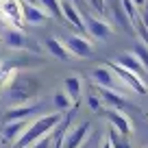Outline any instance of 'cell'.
Masks as SVG:
<instances>
[{
	"label": "cell",
	"instance_id": "e0dca14e",
	"mask_svg": "<svg viewBox=\"0 0 148 148\" xmlns=\"http://www.w3.org/2000/svg\"><path fill=\"white\" fill-rule=\"evenodd\" d=\"M37 111V105H13V107H9L7 109V113H5V120L9 122V120H26L28 116H33Z\"/></svg>",
	"mask_w": 148,
	"mask_h": 148
},
{
	"label": "cell",
	"instance_id": "5bb4252c",
	"mask_svg": "<svg viewBox=\"0 0 148 148\" xmlns=\"http://www.w3.org/2000/svg\"><path fill=\"white\" fill-rule=\"evenodd\" d=\"M31 124L28 120H9L5 124V129H2V139L9 144H15L20 139V135L26 131V126Z\"/></svg>",
	"mask_w": 148,
	"mask_h": 148
},
{
	"label": "cell",
	"instance_id": "3957f363",
	"mask_svg": "<svg viewBox=\"0 0 148 148\" xmlns=\"http://www.w3.org/2000/svg\"><path fill=\"white\" fill-rule=\"evenodd\" d=\"M0 22L7 28L22 31L26 26L22 18V0H0Z\"/></svg>",
	"mask_w": 148,
	"mask_h": 148
},
{
	"label": "cell",
	"instance_id": "603a6c76",
	"mask_svg": "<svg viewBox=\"0 0 148 148\" xmlns=\"http://www.w3.org/2000/svg\"><path fill=\"white\" fill-rule=\"evenodd\" d=\"M107 137H109V142L113 144V148H131V146H129V137H126V135H122V133H118L113 126L109 129V135H107Z\"/></svg>",
	"mask_w": 148,
	"mask_h": 148
},
{
	"label": "cell",
	"instance_id": "d6986e66",
	"mask_svg": "<svg viewBox=\"0 0 148 148\" xmlns=\"http://www.w3.org/2000/svg\"><path fill=\"white\" fill-rule=\"evenodd\" d=\"M5 44L11 48V50H24L28 44L26 35H24L22 31H18V28H9V31L5 33Z\"/></svg>",
	"mask_w": 148,
	"mask_h": 148
},
{
	"label": "cell",
	"instance_id": "f1b7e54d",
	"mask_svg": "<svg viewBox=\"0 0 148 148\" xmlns=\"http://www.w3.org/2000/svg\"><path fill=\"white\" fill-rule=\"evenodd\" d=\"M98 148H113V144H111L109 137H107V139H102V142H100V146H98Z\"/></svg>",
	"mask_w": 148,
	"mask_h": 148
},
{
	"label": "cell",
	"instance_id": "6da1fadb",
	"mask_svg": "<svg viewBox=\"0 0 148 148\" xmlns=\"http://www.w3.org/2000/svg\"><path fill=\"white\" fill-rule=\"evenodd\" d=\"M42 92V79L33 72H18L7 85V98L13 105H26L31 98Z\"/></svg>",
	"mask_w": 148,
	"mask_h": 148
},
{
	"label": "cell",
	"instance_id": "30bf717a",
	"mask_svg": "<svg viewBox=\"0 0 148 148\" xmlns=\"http://www.w3.org/2000/svg\"><path fill=\"white\" fill-rule=\"evenodd\" d=\"M89 133V124L87 122H81L79 126H74L72 131H65L63 135V144H61V148H79L81 144L85 142V137H87Z\"/></svg>",
	"mask_w": 148,
	"mask_h": 148
},
{
	"label": "cell",
	"instance_id": "cb8c5ba5",
	"mask_svg": "<svg viewBox=\"0 0 148 148\" xmlns=\"http://www.w3.org/2000/svg\"><path fill=\"white\" fill-rule=\"evenodd\" d=\"M52 102H55V109L57 111H68L72 109V100H70V96L65 92H57L55 98H52Z\"/></svg>",
	"mask_w": 148,
	"mask_h": 148
},
{
	"label": "cell",
	"instance_id": "8fae6325",
	"mask_svg": "<svg viewBox=\"0 0 148 148\" xmlns=\"http://www.w3.org/2000/svg\"><path fill=\"white\" fill-rule=\"evenodd\" d=\"M98 98H100L105 105H109V109H129V102H126V96H122L120 92H116V89H107V87H98Z\"/></svg>",
	"mask_w": 148,
	"mask_h": 148
},
{
	"label": "cell",
	"instance_id": "ba28073f",
	"mask_svg": "<svg viewBox=\"0 0 148 148\" xmlns=\"http://www.w3.org/2000/svg\"><path fill=\"white\" fill-rule=\"evenodd\" d=\"M109 13L111 18H113V22L118 24L120 28H124L126 33H131V35H135V28H133V22L129 20V15H126L124 7H122V0H109Z\"/></svg>",
	"mask_w": 148,
	"mask_h": 148
},
{
	"label": "cell",
	"instance_id": "4fadbf2b",
	"mask_svg": "<svg viewBox=\"0 0 148 148\" xmlns=\"http://www.w3.org/2000/svg\"><path fill=\"white\" fill-rule=\"evenodd\" d=\"M22 18L26 24H44L50 20V15L37 5H31V2H22Z\"/></svg>",
	"mask_w": 148,
	"mask_h": 148
},
{
	"label": "cell",
	"instance_id": "83f0119b",
	"mask_svg": "<svg viewBox=\"0 0 148 148\" xmlns=\"http://www.w3.org/2000/svg\"><path fill=\"white\" fill-rule=\"evenodd\" d=\"M139 18H142V22L148 26V0H146V5L142 7V11H139Z\"/></svg>",
	"mask_w": 148,
	"mask_h": 148
},
{
	"label": "cell",
	"instance_id": "ac0fdd59",
	"mask_svg": "<svg viewBox=\"0 0 148 148\" xmlns=\"http://www.w3.org/2000/svg\"><path fill=\"white\" fill-rule=\"evenodd\" d=\"M116 63H120L122 68H126V70H131L133 74H137V76H144V68H142V63H139V59L133 55V52H126V55H118L116 59Z\"/></svg>",
	"mask_w": 148,
	"mask_h": 148
},
{
	"label": "cell",
	"instance_id": "7c38bea8",
	"mask_svg": "<svg viewBox=\"0 0 148 148\" xmlns=\"http://www.w3.org/2000/svg\"><path fill=\"white\" fill-rule=\"evenodd\" d=\"M61 11H63V18L68 20V22L72 24V26L76 28V31H81V33H87V31H85L83 15H81L79 7L74 5L72 0H63V2H61Z\"/></svg>",
	"mask_w": 148,
	"mask_h": 148
},
{
	"label": "cell",
	"instance_id": "44dd1931",
	"mask_svg": "<svg viewBox=\"0 0 148 148\" xmlns=\"http://www.w3.org/2000/svg\"><path fill=\"white\" fill-rule=\"evenodd\" d=\"M37 2H39V7H42V9L46 11L50 18H57V20L63 18V11H61V0H37Z\"/></svg>",
	"mask_w": 148,
	"mask_h": 148
},
{
	"label": "cell",
	"instance_id": "ffe728a7",
	"mask_svg": "<svg viewBox=\"0 0 148 148\" xmlns=\"http://www.w3.org/2000/svg\"><path fill=\"white\" fill-rule=\"evenodd\" d=\"M15 74H18V68L13 61H0V87H7Z\"/></svg>",
	"mask_w": 148,
	"mask_h": 148
},
{
	"label": "cell",
	"instance_id": "5b68a950",
	"mask_svg": "<svg viewBox=\"0 0 148 148\" xmlns=\"http://www.w3.org/2000/svg\"><path fill=\"white\" fill-rule=\"evenodd\" d=\"M107 65H109V68L116 72V76H118V79H120V81H122V83H124L133 94H139V96H148V85H146V81H144L142 76L133 74L131 70H126V68H122V65H120V63H116V61H109Z\"/></svg>",
	"mask_w": 148,
	"mask_h": 148
},
{
	"label": "cell",
	"instance_id": "8992f818",
	"mask_svg": "<svg viewBox=\"0 0 148 148\" xmlns=\"http://www.w3.org/2000/svg\"><path fill=\"white\" fill-rule=\"evenodd\" d=\"M65 48L70 50L72 57H79V59H87V57L94 55V44L89 39H85L83 35H70L65 39Z\"/></svg>",
	"mask_w": 148,
	"mask_h": 148
},
{
	"label": "cell",
	"instance_id": "7a4b0ae2",
	"mask_svg": "<svg viewBox=\"0 0 148 148\" xmlns=\"http://www.w3.org/2000/svg\"><path fill=\"white\" fill-rule=\"evenodd\" d=\"M61 118H63L61 113H48V116H42V118H37V120H33L13 146L15 148H31L37 139H42L44 135L50 133V131L61 122Z\"/></svg>",
	"mask_w": 148,
	"mask_h": 148
},
{
	"label": "cell",
	"instance_id": "9a60e30c",
	"mask_svg": "<svg viewBox=\"0 0 148 148\" xmlns=\"http://www.w3.org/2000/svg\"><path fill=\"white\" fill-rule=\"evenodd\" d=\"M63 92L70 96V100L76 105V102L81 100V96H83V81L76 76V74H70V76H65L63 79Z\"/></svg>",
	"mask_w": 148,
	"mask_h": 148
},
{
	"label": "cell",
	"instance_id": "4316f807",
	"mask_svg": "<svg viewBox=\"0 0 148 148\" xmlns=\"http://www.w3.org/2000/svg\"><path fill=\"white\" fill-rule=\"evenodd\" d=\"M87 107H89L92 111H100V107H102V100H100L98 96H89V98H87Z\"/></svg>",
	"mask_w": 148,
	"mask_h": 148
},
{
	"label": "cell",
	"instance_id": "277c9868",
	"mask_svg": "<svg viewBox=\"0 0 148 148\" xmlns=\"http://www.w3.org/2000/svg\"><path fill=\"white\" fill-rule=\"evenodd\" d=\"M92 81L98 85V87L116 89V92L124 94V96L133 94V92H131V89H129V87H126V85L116 76V72H113L109 65H98V68H94V70H92Z\"/></svg>",
	"mask_w": 148,
	"mask_h": 148
},
{
	"label": "cell",
	"instance_id": "9c48e42d",
	"mask_svg": "<svg viewBox=\"0 0 148 148\" xmlns=\"http://www.w3.org/2000/svg\"><path fill=\"white\" fill-rule=\"evenodd\" d=\"M107 118H109L111 126H113L118 133L126 135V137H131V135H133V122H131L129 116H126V113H122L120 109H107Z\"/></svg>",
	"mask_w": 148,
	"mask_h": 148
},
{
	"label": "cell",
	"instance_id": "f546056e",
	"mask_svg": "<svg viewBox=\"0 0 148 148\" xmlns=\"http://www.w3.org/2000/svg\"><path fill=\"white\" fill-rule=\"evenodd\" d=\"M133 5H135V7H137V9H142V7H144V5H146V0H133Z\"/></svg>",
	"mask_w": 148,
	"mask_h": 148
},
{
	"label": "cell",
	"instance_id": "4dcf8cb0",
	"mask_svg": "<svg viewBox=\"0 0 148 148\" xmlns=\"http://www.w3.org/2000/svg\"><path fill=\"white\" fill-rule=\"evenodd\" d=\"M74 2H79V5H83V7H89L87 2H85V0H74Z\"/></svg>",
	"mask_w": 148,
	"mask_h": 148
},
{
	"label": "cell",
	"instance_id": "7402d4cb",
	"mask_svg": "<svg viewBox=\"0 0 148 148\" xmlns=\"http://www.w3.org/2000/svg\"><path fill=\"white\" fill-rule=\"evenodd\" d=\"M133 55L139 59V63H142V68H144V72L148 74V46L144 42H137L133 46Z\"/></svg>",
	"mask_w": 148,
	"mask_h": 148
},
{
	"label": "cell",
	"instance_id": "52a82bcc",
	"mask_svg": "<svg viewBox=\"0 0 148 148\" xmlns=\"http://www.w3.org/2000/svg\"><path fill=\"white\" fill-rule=\"evenodd\" d=\"M85 22V31L89 33L92 37H96V39H107V37L113 35V28H111V24L107 22V20L102 18H96V15H85L83 18Z\"/></svg>",
	"mask_w": 148,
	"mask_h": 148
},
{
	"label": "cell",
	"instance_id": "1f68e13d",
	"mask_svg": "<svg viewBox=\"0 0 148 148\" xmlns=\"http://www.w3.org/2000/svg\"><path fill=\"white\" fill-rule=\"evenodd\" d=\"M22 2H31V5H37V0H22Z\"/></svg>",
	"mask_w": 148,
	"mask_h": 148
},
{
	"label": "cell",
	"instance_id": "2e32d148",
	"mask_svg": "<svg viewBox=\"0 0 148 148\" xmlns=\"http://www.w3.org/2000/svg\"><path fill=\"white\" fill-rule=\"evenodd\" d=\"M44 46H46V50L59 61H70L72 59V55H70V50L65 48V44L61 42V39H57V37H48L46 42H44Z\"/></svg>",
	"mask_w": 148,
	"mask_h": 148
},
{
	"label": "cell",
	"instance_id": "d4e9b609",
	"mask_svg": "<svg viewBox=\"0 0 148 148\" xmlns=\"http://www.w3.org/2000/svg\"><path fill=\"white\" fill-rule=\"evenodd\" d=\"M55 129H57V126H55ZM55 129H52L48 135H44L42 139H37V142L33 144V148H52V144H55Z\"/></svg>",
	"mask_w": 148,
	"mask_h": 148
},
{
	"label": "cell",
	"instance_id": "484cf974",
	"mask_svg": "<svg viewBox=\"0 0 148 148\" xmlns=\"http://www.w3.org/2000/svg\"><path fill=\"white\" fill-rule=\"evenodd\" d=\"M85 2H87L89 7H92L94 11H96V13H105V9H107V5H105V0H85Z\"/></svg>",
	"mask_w": 148,
	"mask_h": 148
}]
</instances>
